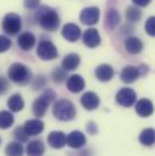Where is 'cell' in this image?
Returning a JSON list of instances; mask_svg holds the SVG:
<instances>
[{
	"instance_id": "6da1fadb",
	"label": "cell",
	"mask_w": 155,
	"mask_h": 156,
	"mask_svg": "<svg viewBox=\"0 0 155 156\" xmlns=\"http://www.w3.org/2000/svg\"><path fill=\"white\" fill-rule=\"evenodd\" d=\"M38 21L40 26L49 32H53L59 26V17L57 12L51 7H41L38 13Z\"/></svg>"
},
{
	"instance_id": "7a4b0ae2",
	"label": "cell",
	"mask_w": 155,
	"mask_h": 156,
	"mask_svg": "<svg viewBox=\"0 0 155 156\" xmlns=\"http://www.w3.org/2000/svg\"><path fill=\"white\" fill-rule=\"evenodd\" d=\"M53 115L61 121H70L77 115L74 104L68 99H59L53 104Z\"/></svg>"
},
{
	"instance_id": "3957f363",
	"label": "cell",
	"mask_w": 155,
	"mask_h": 156,
	"mask_svg": "<svg viewBox=\"0 0 155 156\" xmlns=\"http://www.w3.org/2000/svg\"><path fill=\"white\" fill-rule=\"evenodd\" d=\"M7 75L11 81L24 85L31 80V70L28 69V67H26L22 63H13L9 68Z\"/></svg>"
},
{
	"instance_id": "277c9868",
	"label": "cell",
	"mask_w": 155,
	"mask_h": 156,
	"mask_svg": "<svg viewBox=\"0 0 155 156\" xmlns=\"http://www.w3.org/2000/svg\"><path fill=\"white\" fill-rule=\"evenodd\" d=\"M55 97H56V94H55L53 91L46 90L33 103V113H34V115L38 117L44 116L46 114V112H47V108H49L50 103L55 99Z\"/></svg>"
},
{
	"instance_id": "5b68a950",
	"label": "cell",
	"mask_w": 155,
	"mask_h": 156,
	"mask_svg": "<svg viewBox=\"0 0 155 156\" xmlns=\"http://www.w3.org/2000/svg\"><path fill=\"white\" fill-rule=\"evenodd\" d=\"M37 55L42 61H52V59L57 58L58 51L51 41L42 40L39 42L38 48H37Z\"/></svg>"
},
{
	"instance_id": "8992f818",
	"label": "cell",
	"mask_w": 155,
	"mask_h": 156,
	"mask_svg": "<svg viewBox=\"0 0 155 156\" xmlns=\"http://www.w3.org/2000/svg\"><path fill=\"white\" fill-rule=\"evenodd\" d=\"M22 27V22L18 15L16 13H9L5 16L2 21V29L9 34V35H16Z\"/></svg>"
},
{
	"instance_id": "52a82bcc",
	"label": "cell",
	"mask_w": 155,
	"mask_h": 156,
	"mask_svg": "<svg viewBox=\"0 0 155 156\" xmlns=\"http://www.w3.org/2000/svg\"><path fill=\"white\" fill-rule=\"evenodd\" d=\"M116 102L122 105V107H132L136 102V98H137V94L136 92L132 90V88H128V87H125V88H121L117 93H116Z\"/></svg>"
},
{
	"instance_id": "ba28073f",
	"label": "cell",
	"mask_w": 155,
	"mask_h": 156,
	"mask_svg": "<svg viewBox=\"0 0 155 156\" xmlns=\"http://www.w3.org/2000/svg\"><path fill=\"white\" fill-rule=\"evenodd\" d=\"M99 20V10L97 7H86L80 13V21L84 24L93 26Z\"/></svg>"
},
{
	"instance_id": "9c48e42d",
	"label": "cell",
	"mask_w": 155,
	"mask_h": 156,
	"mask_svg": "<svg viewBox=\"0 0 155 156\" xmlns=\"http://www.w3.org/2000/svg\"><path fill=\"white\" fill-rule=\"evenodd\" d=\"M47 143L53 149H62L67 144V136L61 131H53L49 134Z\"/></svg>"
},
{
	"instance_id": "30bf717a",
	"label": "cell",
	"mask_w": 155,
	"mask_h": 156,
	"mask_svg": "<svg viewBox=\"0 0 155 156\" xmlns=\"http://www.w3.org/2000/svg\"><path fill=\"white\" fill-rule=\"evenodd\" d=\"M67 144L73 149H79L86 144V136L80 131H73L67 136Z\"/></svg>"
},
{
	"instance_id": "8fae6325",
	"label": "cell",
	"mask_w": 155,
	"mask_h": 156,
	"mask_svg": "<svg viewBox=\"0 0 155 156\" xmlns=\"http://www.w3.org/2000/svg\"><path fill=\"white\" fill-rule=\"evenodd\" d=\"M82 41L84 44L90 47V48H93V47H97L99 44H101V37H99V33L95 29V28H90L87 29L84 35H82Z\"/></svg>"
},
{
	"instance_id": "7c38bea8",
	"label": "cell",
	"mask_w": 155,
	"mask_h": 156,
	"mask_svg": "<svg viewBox=\"0 0 155 156\" xmlns=\"http://www.w3.org/2000/svg\"><path fill=\"white\" fill-rule=\"evenodd\" d=\"M62 35H63V38L66 40H68V41H70V42H75V41L79 40L80 35H81V30H80V28L78 27L77 24H74V23H68V24H66V26L63 27V29H62Z\"/></svg>"
},
{
	"instance_id": "4fadbf2b",
	"label": "cell",
	"mask_w": 155,
	"mask_h": 156,
	"mask_svg": "<svg viewBox=\"0 0 155 156\" xmlns=\"http://www.w3.org/2000/svg\"><path fill=\"white\" fill-rule=\"evenodd\" d=\"M80 102H81L82 107L86 110H95L99 105V98L93 92H86V93H84L82 97H81V99H80Z\"/></svg>"
},
{
	"instance_id": "5bb4252c",
	"label": "cell",
	"mask_w": 155,
	"mask_h": 156,
	"mask_svg": "<svg viewBox=\"0 0 155 156\" xmlns=\"http://www.w3.org/2000/svg\"><path fill=\"white\" fill-rule=\"evenodd\" d=\"M141 73H139V69L133 67V66H127L125 67L121 73H120V78H121V81L125 82V83H132L135 82L137 79L139 78Z\"/></svg>"
},
{
	"instance_id": "9a60e30c",
	"label": "cell",
	"mask_w": 155,
	"mask_h": 156,
	"mask_svg": "<svg viewBox=\"0 0 155 156\" xmlns=\"http://www.w3.org/2000/svg\"><path fill=\"white\" fill-rule=\"evenodd\" d=\"M23 128L28 136H38L44 131V122L40 121L39 119L28 120V121H26Z\"/></svg>"
},
{
	"instance_id": "2e32d148",
	"label": "cell",
	"mask_w": 155,
	"mask_h": 156,
	"mask_svg": "<svg viewBox=\"0 0 155 156\" xmlns=\"http://www.w3.org/2000/svg\"><path fill=\"white\" fill-rule=\"evenodd\" d=\"M136 112L139 116L142 117H148L150 116L154 112V107H153V103L149 101V99H141L137 102L136 104Z\"/></svg>"
},
{
	"instance_id": "e0dca14e",
	"label": "cell",
	"mask_w": 155,
	"mask_h": 156,
	"mask_svg": "<svg viewBox=\"0 0 155 156\" xmlns=\"http://www.w3.org/2000/svg\"><path fill=\"white\" fill-rule=\"evenodd\" d=\"M96 78L102 82H107L112 80L114 76V69L109 64H101L98 68H96Z\"/></svg>"
},
{
	"instance_id": "ac0fdd59",
	"label": "cell",
	"mask_w": 155,
	"mask_h": 156,
	"mask_svg": "<svg viewBox=\"0 0 155 156\" xmlns=\"http://www.w3.org/2000/svg\"><path fill=\"white\" fill-rule=\"evenodd\" d=\"M85 87V80L80 75H72L67 81V88L72 93H79Z\"/></svg>"
},
{
	"instance_id": "d6986e66",
	"label": "cell",
	"mask_w": 155,
	"mask_h": 156,
	"mask_svg": "<svg viewBox=\"0 0 155 156\" xmlns=\"http://www.w3.org/2000/svg\"><path fill=\"white\" fill-rule=\"evenodd\" d=\"M20 47L23 50V51H29L31 48L34 47L35 45V37L29 33V32H26V33H22L20 37H18V40H17Z\"/></svg>"
},
{
	"instance_id": "ffe728a7",
	"label": "cell",
	"mask_w": 155,
	"mask_h": 156,
	"mask_svg": "<svg viewBox=\"0 0 155 156\" xmlns=\"http://www.w3.org/2000/svg\"><path fill=\"white\" fill-rule=\"evenodd\" d=\"M125 48L128 53L131 55H137L139 52H142L143 50V44L138 38L135 37H130L125 40Z\"/></svg>"
},
{
	"instance_id": "44dd1931",
	"label": "cell",
	"mask_w": 155,
	"mask_h": 156,
	"mask_svg": "<svg viewBox=\"0 0 155 156\" xmlns=\"http://www.w3.org/2000/svg\"><path fill=\"white\" fill-rule=\"evenodd\" d=\"M79 64H80V57L77 53H69L62 61V68L66 72H70V70L77 69Z\"/></svg>"
},
{
	"instance_id": "7402d4cb",
	"label": "cell",
	"mask_w": 155,
	"mask_h": 156,
	"mask_svg": "<svg viewBox=\"0 0 155 156\" xmlns=\"http://www.w3.org/2000/svg\"><path fill=\"white\" fill-rule=\"evenodd\" d=\"M45 153V145L41 140H32L27 145L28 156H42Z\"/></svg>"
},
{
	"instance_id": "603a6c76",
	"label": "cell",
	"mask_w": 155,
	"mask_h": 156,
	"mask_svg": "<svg viewBox=\"0 0 155 156\" xmlns=\"http://www.w3.org/2000/svg\"><path fill=\"white\" fill-rule=\"evenodd\" d=\"M7 105H9V109H10L11 112H13V113L21 112V110L23 109V107H24V101H23V98H22L21 94L15 93V94H12V96L9 98Z\"/></svg>"
},
{
	"instance_id": "cb8c5ba5",
	"label": "cell",
	"mask_w": 155,
	"mask_h": 156,
	"mask_svg": "<svg viewBox=\"0 0 155 156\" xmlns=\"http://www.w3.org/2000/svg\"><path fill=\"white\" fill-rule=\"evenodd\" d=\"M155 140V133L153 128H146L141 132L139 134V142L141 144L146 145V147H152L154 144Z\"/></svg>"
},
{
	"instance_id": "d4e9b609",
	"label": "cell",
	"mask_w": 155,
	"mask_h": 156,
	"mask_svg": "<svg viewBox=\"0 0 155 156\" xmlns=\"http://www.w3.org/2000/svg\"><path fill=\"white\" fill-rule=\"evenodd\" d=\"M6 156H23V147L20 144V142H12L9 143L5 149Z\"/></svg>"
},
{
	"instance_id": "484cf974",
	"label": "cell",
	"mask_w": 155,
	"mask_h": 156,
	"mask_svg": "<svg viewBox=\"0 0 155 156\" xmlns=\"http://www.w3.org/2000/svg\"><path fill=\"white\" fill-rule=\"evenodd\" d=\"M13 121H15L13 115L10 112H6V110L0 112V128L1 129L10 128L13 125Z\"/></svg>"
},
{
	"instance_id": "4316f807",
	"label": "cell",
	"mask_w": 155,
	"mask_h": 156,
	"mask_svg": "<svg viewBox=\"0 0 155 156\" xmlns=\"http://www.w3.org/2000/svg\"><path fill=\"white\" fill-rule=\"evenodd\" d=\"M119 22H120V16H119L117 11L112 9V10L107 13V18H106L107 26H108L109 28H114V27H116V26L119 24Z\"/></svg>"
},
{
	"instance_id": "83f0119b",
	"label": "cell",
	"mask_w": 155,
	"mask_h": 156,
	"mask_svg": "<svg viewBox=\"0 0 155 156\" xmlns=\"http://www.w3.org/2000/svg\"><path fill=\"white\" fill-rule=\"evenodd\" d=\"M126 17L128 21L131 22H137L141 20L142 17V12L141 10H138L137 7H128L127 11H126Z\"/></svg>"
},
{
	"instance_id": "f1b7e54d",
	"label": "cell",
	"mask_w": 155,
	"mask_h": 156,
	"mask_svg": "<svg viewBox=\"0 0 155 156\" xmlns=\"http://www.w3.org/2000/svg\"><path fill=\"white\" fill-rule=\"evenodd\" d=\"M66 79H67V74H66V70L63 68H56L52 72V80H53V82L62 83Z\"/></svg>"
},
{
	"instance_id": "f546056e",
	"label": "cell",
	"mask_w": 155,
	"mask_h": 156,
	"mask_svg": "<svg viewBox=\"0 0 155 156\" xmlns=\"http://www.w3.org/2000/svg\"><path fill=\"white\" fill-rule=\"evenodd\" d=\"M15 138L17 139V142H27L28 140V134L26 133V131H24V128L23 127H17L16 129H15Z\"/></svg>"
},
{
	"instance_id": "4dcf8cb0",
	"label": "cell",
	"mask_w": 155,
	"mask_h": 156,
	"mask_svg": "<svg viewBox=\"0 0 155 156\" xmlns=\"http://www.w3.org/2000/svg\"><path fill=\"white\" fill-rule=\"evenodd\" d=\"M11 47V40L4 35H0V53L6 52Z\"/></svg>"
},
{
	"instance_id": "1f68e13d",
	"label": "cell",
	"mask_w": 155,
	"mask_h": 156,
	"mask_svg": "<svg viewBox=\"0 0 155 156\" xmlns=\"http://www.w3.org/2000/svg\"><path fill=\"white\" fill-rule=\"evenodd\" d=\"M146 30L147 33L150 35V37H154L155 35V18L154 17H150L147 23H146Z\"/></svg>"
},
{
	"instance_id": "d6a6232c",
	"label": "cell",
	"mask_w": 155,
	"mask_h": 156,
	"mask_svg": "<svg viewBox=\"0 0 155 156\" xmlns=\"http://www.w3.org/2000/svg\"><path fill=\"white\" fill-rule=\"evenodd\" d=\"M44 85H45V79H44L42 75L37 76V79H35L34 82H33L34 88H41V87H44Z\"/></svg>"
},
{
	"instance_id": "836d02e7",
	"label": "cell",
	"mask_w": 155,
	"mask_h": 156,
	"mask_svg": "<svg viewBox=\"0 0 155 156\" xmlns=\"http://www.w3.org/2000/svg\"><path fill=\"white\" fill-rule=\"evenodd\" d=\"M39 1L40 0H24V5H26V7L33 10V9H37L38 7Z\"/></svg>"
},
{
	"instance_id": "e575fe53",
	"label": "cell",
	"mask_w": 155,
	"mask_h": 156,
	"mask_svg": "<svg viewBox=\"0 0 155 156\" xmlns=\"http://www.w3.org/2000/svg\"><path fill=\"white\" fill-rule=\"evenodd\" d=\"M132 1L138 6H147L150 2V0H132Z\"/></svg>"
},
{
	"instance_id": "d590c367",
	"label": "cell",
	"mask_w": 155,
	"mask_h": 156,
	"mask_svg": "<svg viewBox=\"0 0 155 156\" xmlns=\"http://www.w3.org/2000/svg\"><path fill=\"white\" fill-rule=\"evenodd\" d=\"M0 92H1V82H0Z\"/></svg>"
},
{
	"instance_id": "8d00e7d4",
	"label": "cell",
	"mask_w": 155,
	"mask_h": 156,
	"mask_svg": "<svg viewBox=\"0 0 155 156\" xmlns=\"http://www.w3.org/2000/svg\"><path fill=\"white\" fill-rule=\"evenodd\" d=\"M0 143H1V139H0Z\"/></svg>"
}]
</instances>
